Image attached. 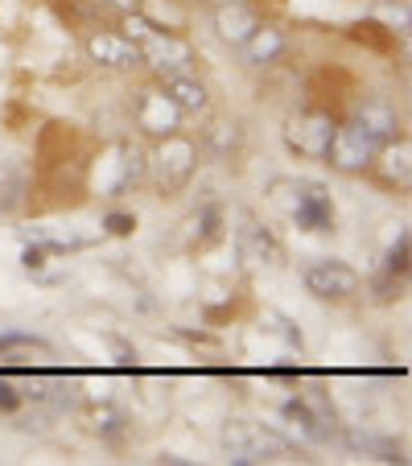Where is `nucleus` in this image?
<instances>
[{
    "label": "nucleus",
    "instance_id": "obj_1",
    "mask_svg": "<svg viewBox=\"0 0 412 466\" xmlns=\"http://www.w3.org/2000/svg\"><path fill=\"white\" fill-rule=\"evenodd\" d=\"M194 169H198V141L182 137V132L161 137V145L153 149V157H149V177H153V186H157L161 198L182 194L186 186H190Z\"/></svg>",
    "mask_w": 412,
    "mask_h": 466
},
{
    "label": "nucleus",
    "instance_id": "obj_2",
    "mask_svg": "<svg viewBox=\"0 0 412 466\" xmlns=\"http://www.w3.org/2000/svg\"><path fill=\"white\" fill-rule=\"evenodd\" d=\"M223 450L231 454L236 466H252V462H276V458L289 454V441L281 433L264 430V425H252V421H231L223 430Z\"/></svg>",
    "mask_w": 412,
    "mask_h": 466
},
{
    "label": "nucleus",
    "instance_id": "obj_3",
    "mask_svg": "<svg viewBox=\"0 0 412 466\" xmlns=\"http://www.w3.org/2000/svg\"><path fill=\"white\" fill-rule=\"evenodd\" d=\"M136 50H141V62L149 66L157 79H174V75H190L194 62H198V54H194V46L186 42V37L169 34V29L153 25L149 34L136 42Z\"/></svg>",
    "mask_w": 412,
    "mask_h": 466
},
{
    "label": "nucleus",
    "instance_id": "obj_4",
    "mask_svg": "<svg viewBox=\"0 0 412 466\" xmlns=\"http://www.w3.org/2000/svg\"><path fill=\"white\" fill-rule=\"evenodd\" d=\"M334 128H338V120H334L330 112H322V107H306V112L289 116V124H285V145L306 161H322L326 149H330Z\"/></svg>",
    "mask_w": 412,
    "mask_h": 466
},
{
    "label": "nucleus",
    "instance_id": "obj_5",
    "mask_svg": "<svg viewBox=\"0 0 412 466\" xmlns=\"http://www.w3.org/2000/svg\"><path fill=\"white\" fill-rule=\"evenodd\" d=\"M379 149H384V145L371 141L359 124H338V128H334V137H330V149H326L322 161H330V166L342 169V174H363V169L376 166V153Z\"/></svg>",
    "mask_w": 412,
    "mask_h": 466
},
{
    "label": "nucleus",
    "instance_id": "obj_6",
    "mask_svg": "<svg viewBox=\"0 0 412 466\" xmlns=\"http://www.w3.org/2000/svg\"><path fill=\"white\" fill-rule=\"evenodd\" d=\"M132 120H136V128L145 132V137H169V132L182 128L186 116L177 112V104L166 96V87H145L141 96H136V107H132Z\"/></svg>",
    "mask_w": 412,
    "mask_h": 466
},
{
    "label": "nucleus",
    "instance_id": "obj_7",
    "mask_svg": "<svg viewBox=\"0 0 412 466\" xmlns=\"http://www.w3.org/2000/svg\"><path fill=\"white\" fill-rule=\"evenodd\" d=\"M236 256L244 260V268H272L281 264V239L272 236L268 223L244 215L236 228Z\"/></svg>",
    "mask_w": 412,
    "mask_h": 466
},
{
    "label": "nucleus",
    "instance_id": "obj_8",
    "mask_svg": "<svg viewBox=\"0 0 412 466\" xmlns=\"http://www.w3.org/2000/svg\"><path fill=\"white\" fill-rule=\"evenodd\" d=\"M359 285H363V277L342 260H317L306 268V289L322 301H347L359 293Z\"/></svg>",
    "mask_w": 412,
    "mask_h": 466
},
{
    "label": "nucleus",
    "instance_id": "obj_9",
    "mask_svg": "<svg viewBox=\"0 0 412 466\" xmlns=\"http://www.w3.org/2000/svg\"><path fill=\"white\" fill-rule=\"evenodd\" d=\"M87 58L104 71H132V66H141V50L136 42H128L124 34H112V29H95L87 34Z\"/></svg>",
    "mask_w": 412,
    "mask_h": 466
},
{
    "label": "nucleus",
    "instance_id": "obj_10",
    "mask_svg": "<svg viewBox=\"0 0 412 466\" xmlns=\"http://www.w3.org/2000/svg\"><path fill=\"white\" fill-rule=\"evenodd\" d=\"M293 223L301 231H334V203L330 194L314 182H297V198H293Z\"/></svg>",
    "mask_w": 412,
    "mask_h": 466
},
{
    "label": "nucleus",
    "instance_id": "obj_11",
    "mask_svg": "<svg viewBox=\"0 0 412 466\" xmlns=\"http://www.w3.org/2000/svg\"><path fill=\"white\" fill-rule=\"evenodd\" d=\"M285 50H289V37H285V29L256 25L252 37L239 46V58H244V66H252V71H264V66H272V62H281Z\"/></svg>",
    "mask_w": 412,
    "mask_h": 466
},
{
    "label": "nucleus",
    "instance_id": "obj_12",
    "mask_svg": "<svg viewBox=\"0 0 412 466\" xmlns=\"http://www.w3.org/2000/svg\"><path fill=\"white\" fill-rule=\"evenodd\" d=\"M50 360H54V347L45 339L21 335V330L0 335V363L5 368H45Z\"/></svg>",
    "mask_w": 412,
    "mask_h": 466
},
{
    "label": "nucleus",
    "instance_id": "obj_13",
    "mask_svg": "<svg viewBox=\"0 0 412 466\" xmlns=\"http://www.w3.org/2000/svg\"><path fill=\"white\" fill-rule=\"evenodd\" d=\"M256 25H260V17H256L247 0H219L215 5V29H219V37L227 46H244Z\"/></svg>",
    "mask_w": 412,
    "mask_h": 466
},
{
    "label": "nucleus",
    "instance_id": "obj_14",
    "mask_svg": "<svg viewBox=\"0 0 412 466\" xmlns=\"http://www.w3.org/2000/svg\"><path fill=\"white\" fill-rule=\"evenodd\" d=\"M161 87H166V96L177 104V112L182 116H206L211 112V87L198 79V75H174V79H161Z\"/></svg>",
    "mask_w": 412,
    "mask_h": 466
},
{
    "label": "nucleus",
    "instance_id": "obj_15",
    "mask_svg": "<svg viewBox=\"0 0 412 466\" xmlns=\"http://www.w3.org/2000/svg\"><path fill=\"white\" fill-rule=\"evenodd\" d=\"M355 124H359L371 141H379V145L400 141V112H396L387 99H367V104L355 112Z\"/></svg>",
    "mask_w": 412,
    "mask_h": 466
},
{
    "label": "nucleus",
    "instance_id": "obj_16",
    "mask_svg": "<svg viewBox=\"0 0 412 466\" xmlns=\"http://www.w3.org/2000/svg\"><path fill=\"white\" fill-rule=\"evenodd\" d=\"M285 413V421H293L301 430V438H309V441H330L334 438V421L326 413H317L314 405H309L306 396H293L289 405L281 409Z\"/></svg>",
    "mask_w": 412,
    "mask_h": 466
},
{
    "label": "nucleus",
    "instance_id": "obj_17",
    "mask_svg": "<svg viewBox=\"0 0 412 466\" xmlns=\"http://www.w3.org/2000/svg\"><path fill=\"white\" fill-rule=\"evenodd\" d=\"M376 161L384 166V177H387V182L400 186V190H408V182H412V166H408L412 153H408V141H400V145L387 141L384 149L376 153Z\"/></svg>",
    "mask_w": 412,
    "mask_h": 466
},
{
    "label": "nucleus",
    "instance_id": "obj_18",
    "mask_svg": "<svg viewBox=\"0 0 412 466\" xmlns=\"http://www.w3.org/2000/svg\"><path fill=\"white\" fill-rule=\"evenodd\" d=\"M149 177V157H145L141 145H120V174L112 182V194H124L128 186L145 182Z\"/></svg>",
    "mask_w": 412,
    "mask_h": 466
},
{
    "label": "nucleus",
    "instance_id": "obj_19",
    "mask_svg": "<svg viewBox=\"0 0 412 466\" xmlns=\"http://www.w3.org/2000/svg\"><path fill=\"white\" fill-rule=\"evenodd\" d=\"M202 141H206V149L219 161H231L236 149L244 145V128H239V124H211V128L202 132Z\"/></svg>",
    "mask_w": 412,
    "mask_h": 466
},
{
    "label": "nucleus",
    "instance_id": "obj_20",
    "mask_svg": "<svg viewBox=\"0 0 412 466\" xmlns=\"http://www.w3.org/2000/svg\"><path fill=\"white\" fill-rule=\"evenodd\" d=\"M384 273L387 277H404V273H408V231H400V236H396V244L387 248Z\"/></svg>",
    "mask_w": 412,
    "mask_h": 466
},
{
    "label": "nucleus",
    "instance_id": "obj_21",
    "mask_svg": "<svg viewBox=\"0 0 412 466\" xmlns=\"http://www.w3.org/2000/svg\"><path fill=\"white\" fill-rule=\"evenodd\" d=\"M95 421H99V425H95L99 438L112 441V446H120V441H124V417H120V413H112V409H104V413H99Z\"/></svg>",
    "mask_w": 412,
    "mask_h": 466
},
{
    "label": "nucleus",
    "instance_id": "obj_22",
    "mask_svg": "<svg viewBox=\"0 0 412 466\" xmlns=\"http://www.w3.org/2000/svg\"><path fill=\"white\" fill-rule=\"evenodd\" d=\"M198 223H202V239H206V244H211V239H219V228H223L219 207H202Z\"/></svg>",
    "mask_w": 412,
    "mask_h": 466
},
{
    "label": "nucleus",
    "instance_id": "obj_23",
    "mask_svg": "<svg viewBox=\"0 0 412 466\" xmlns=\"http://www.w3.org/2000/svg\"><path fill=\"white\" fill-rule=\"evenodd\" d=\"M104 228L112 231V236H132V231H136V219H132V215H124V211H112L104 219Z\"/></svg>",
    "mask_w": 412,
    "mask_h": 466
},
{
    "label": "nucleus",
    "instance_id": "obj_24",
    "mask_svg": "<svg viewBox=\"0 0 412 466\" xmlns=\"http://www.w3.org/2000/svg\"><path fill=\"white\" fill-rule=\"evenodd\" d=\"M21 400H25V396H21L17 388L9 384V380H0V413H17Z\"/></svg>",
    "mask_w": 412,
    "mask_h": 466
}]
</instances>
